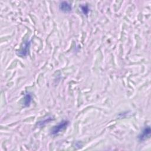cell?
<instances>
[{
	"mask_svg": "<svg viewBox=\"0 0 151 151\" xmlns=\"http://www.w3.org/2000/svg\"><path fill=\"white\" fill-rule=\"evenodd\" d=\"M69 124V122L68 120H63L59 125L53 127V128L51 130V134L52 135H56L59 134L61 131L64 130Z\"/></svg>",
	"mask_w": 151,
	"mask_h": 151,
	"instance_id": "1",
	"label": "cell"
},
{
	"mask_svg": "<svg viewBox=\"0 0 151 151\" xmlns=\"http://www.w3.org/2000/svg\"><path fill=\"white\" fill-rule=\"evenodd\" d=\"M32 100V97L31 95L29 93H27L26 94L25 97H24V105L26 107H28L30 105V103Z\"/></svg>",
	"mask_w": 151,
	"mask_h": 151,
	"instance_id": "5",
	"label": "cell"
},
{
	"mask_svg": "<svg viewBox=\"0 0 151 151\" xmlns=\"http://www.w3.org/2000/svg\"><path fill=\"white\" fill-rule=\"evenodd\" d=\"M30 44H31V42L30 41L28 40L26 42H25L24 44H23V47L22 48L21 50L20 51L19 54L21 56H27L28 54V53H29V51Z\"/></svg>",
	"mask_w": 151,
	"mask_h": 151,
	"instance_id": "4",
	"label": "cell"
},
{
	"mask_svg": "<svg viewBox=\"0 0 151 151\" xmlns=\"http://www.w3.org/2000/svg\"><path fill=\"white\" fill-rule=\"evenodd\" d=\"M150 127L149 126H147L145 127L142 133L139 136V139L140 141H143L147 139L150 137Z\"/></svg>",
	"mask_w": 151,
	"mask_h": 151,
	"instance_id": "2",
	"label": "cell"
},
{
	"mask_svg": "<svg viewBox=\"0 0 151 151\" xmlns=\"http://www.w3.org/2000/svg\"><path fill=\"white\" fill-rule=\"evenodd\" d=\"M52 119H50L49 120V118H47V119H46L44 120H43V121H42V122H40V123H39V125L40 126H43L45 123H48V122H49V121H50Z\"/></svg>",
	"mask_w": 151,
	"mask_h": 151,
	"instance_id": "7",
	"label": "cell"
},
{
	"mask_svg": "<svg viewBox=\"0 0 151 151\" xmlns=\"http://www.w3.org/2000/svg\"><path fill=\"white\" fill-rule=\"evenodd\" d=\"M59 8L60 10L64 13H69L72 10V7L71 4L67 1H63L60 3L59 5Z\"/></svg>",
	"mask_w": 151,
	"mask_h": 151,
	"instance_id": "3",
	"label": "cell"
},
{
	"mask_svg": "<svg viewBox=\"0 0 151 151\" xmlns=\"http://www.w3.org/2000/svg\"><path fill=\"white\" fill-rule=\"evenodd\" d=\"M82 10L83 13L84 14H86V15H87V14H88L89 11L87 6H82Z\"/></svg>",
	"mask_w": 151,
	"mask_h": 151,
	"instance_id": "6",
	"label": "cell"
}]
</instances>
